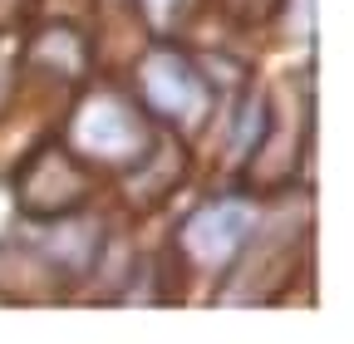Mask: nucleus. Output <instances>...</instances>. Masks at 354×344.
Instances as JSON below:
<instances>
[{
  "label": "nucleus",
  "mask_w": 354,
  "mask_h": 344,
  "mask_svg": "<svg viewBox=\"0 0 354 344\" xmlns=\"http://www.w3.org/2000/svg\"><path fill=\"white\" fill-rule=\"evenodd\" d=\"M74 143L84 148L88 162H109V167H138V157L148 153V123L143 113L113 99V94H99L88 99L84 113L74 118Z\"/></svg>",
  "instance_id": "1"
},
{
  "label": "nucleus",
  "mask_w": 354,
  "mask_h": 344,
  "mask_svg": "<svg viewBox=\"0 0 354 344\" xmlns=\"http://www.w3.org/2000/svg\"><path fill=\"white\" fill-rule=\"evenodd\" d=\"M251 231H256V202L251 197H216V202L192 211L177 241H183V256L197 261L202 271H227L246 251Z\"/></svg>",
  "instance_id": "2"
},
{
  "label": "nucleus",
  "mask_w": 354,
  "mask_h": 344,
  "mask_svg": "<svg viewBox=\"0 0 354 344\" xmlns=\"http://www.w3.org/2000/svg\"><path fill=\"white\" fill-rule=\"evenodd\" d=\"M138 89H143V104H148L158 118L183 123V128H192L197 113L207 108V84H202V74H197L183 55H172L167 45H158V50L143 55V64H138Z\"/></svg>",
  "instance_id": "3"
}]
</instances>
